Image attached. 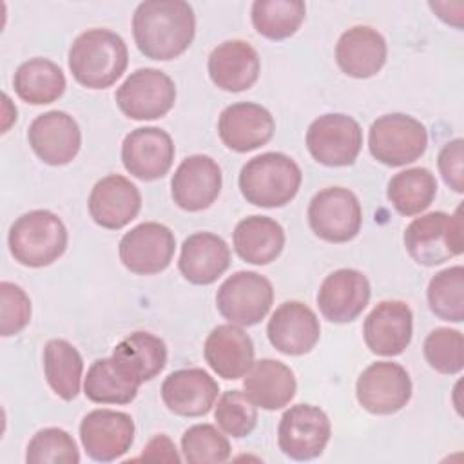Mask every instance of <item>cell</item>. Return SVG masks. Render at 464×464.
I'll use <instances>...</instances> for the list:
<instances>
[{"label":"cell","instance_id":"42","mask_svg":"<svg viewBox=\"0 0 464 464\" xmlns=\"http://www.w3.org/2000/svg\"><path fill=\"white\" fill-rule=\"evenodd\" d=\"M437 165H439V172H440L444 183L451 190L460 194L464 190V141H462V138H455L440 149Z\"/></svg>","mask_w":464,"mask_h":464},{"label":"cell","instance_id":"27","mask_svg":"<svg viewBox=\"0 0 464 464\" xmlns=\"http://www.w3.org/2000/svg\"><path fill=\"white\" fill-rule=\"evenodd\" d=\"M230 248L223 237L212 232L190 234L179 252L178 268L192 285H210L227 272Z\"/></svg>","mask_w":464,"mask_h":464},{"label":"cell","instance_id":"16","mask_svg":"<svg viewBox=\"0 0 464 464\" xmlns=\"http://www.w3.org/2000/svg\"><path fill=\"white\" fill-rule=\"evenodd\" d=\"M27 140L44 163L60 167L71 163L80 152L82 130L71 114L49 111L31 121Z\"/></svg>","mask_w":464,"mask_h":464},{"label":"cell","instance_id":"36","mask_svg":"<svg viewBox=\"0 0 464 464\" xmlns=\"http://www.w3.org/2000/svg\"><path fill=\"white\" fill-rule=\"evenodd\" d=\"M430 310L442 321L464 319V268L460 265L437 272L428 285Z\"/></svg>","mask_w":464,"mask_h":464},{"label":"cell","instance_id":"19","mask_svg":"<svg viewBox=\"0 0 464 464\" xmlns=\"http://www.w3.org/2000/svg\"><path fill=\"white\" fill-rule=\"evenodd\" d=\"M372 295L368 277L355 268L326 276L317 292V306L330 323H350L362 314Z\"/></svg>","mask_w":464,"mask_h":464},{"label":"cell","instance_id":"28","mask_svg":"<svg viewBox=\"0 0 464 464\" xmlns=\"http://www.w3.org/2000/svg\"><path fill=\"white\" fill-rule=\"evenodd\" d=\"M116 368L136 386L154 379L167 364V344L150 332H132L111 355Z\"/></svg>","mask_w":464,"mask_h":464},{"label":"cell","instance_id":"13","mask_svg":"<svg viewBox=\"0 0 464 464\" xmlns=\"http://www.w3.org/2000/svg\"><path fill=\"white\" fill-rule=\"evenodd\" d=\"M176 250L172 230L156 221H145L130 228L120 239L118 254L127 270L138 276L163 272Z\"/></svg>","mask_w":464,"mask_h":464},{"label":"cell","instance_id":"8","mask_svg":"<svg viewBox=\"0 0 464 464\" xmlns=\"http://www.w3.org/2000/svg\"><path fill=\"white\" fill-rule=\"evenodd\" d=\"M312 232L328 243L352 241L362 227V208L357 196L344 187L319 190L308 205Z\"/></svg>","mask_w":464,"mask_h":464},{"label":"cell","instance_id":"10","mask_svg":"<svg viewBox=\"0 0 464 464\" xmlns=\"http://www.w3.org/2000/svg\"><path fill=\"white\" fill-rule=\"evenodd\" d=\"M114 98L127 118L158 120L174 107L176 85L163 71L143 67L125 78Z\"/></svg>","mask_w":464,"mask_h":464},{"label":"cell","instance_id":"3","mask_svg":"<svg viewBox=\"0 0 464 464\" xmlns=\"http://www.w3.org/2000/svg\"><path fill=\"white\" fill-rule=\"evenodd\" d=\"M237 181L248 203L263 208H277L297 196L303 172L290 156L283 152H263L243 165Z\"/></svg>","mask_w":464,"mask_h":464},{"label":"cell","instance_id":"18","mask_svg":"<svg viewBox=\"0 0 464 464\" xmlns=\"http://www.w3.org/2000/svg\"><path fill=\"white\" fill-rule=\"evenodd\" d=\"M364 343L372 353L393 357L411 343L413 314L404 301L388 299L373 306L362 326Z\"/></svg>","mask_w":464,"mask_h":464},{"label":"cell","instance_id":"38","mask_svg":"<svg viewBox=\"0 0 464 464\" xmlns=\"http://www.w3.org/2000/svg\"><path fill=\"white\" fill-rule=\"evenodd\" d=\"M426 362L439 373L455 375L464 368V339L455 328H435L424 339Z\"/></svg>","mask_w":464,"mask_h":464},{"label":"cell","instance_id":"7","mask_svg":"<svg viewBox=\"0 0 464 464\" xmlns=\"http://www.w3.org/2000/svg\"><path fill=\"white\" fill-rule=\"evenodd\" d=\"M274 303L272 283L252 270L228 276L218 288L216 306L232 324L254 326L268 314Z\"/></svg>","mask_w":464,"mask_h":464},{"label":"cell","instance_id":"39","mask_svg":"<svg viewBox=\"0 0 464 464\" xmlns=\"http://www.w3.org/2000/svg\"><path fill=\"white\" fill-rule=\"evenodd\" d=\"M183 459L192 464L225 462L230 457L228 439L212 424H194L181 437Z\"/></svg>","mask_w":464,"mask_h":464},{"label":"cell","instance_id":"33","mask_svg":"<svg viewBox=\"0 0 464 464\" xmlns=\"http://www.w3.org/2000/svg\"><path fill=\"white\" fill-rule=\"evenodd\" d=\"M386 196L401 216H415L426 210L437 196V179L424 167L397 172L388 181Z\"/></svg>","mask_w":464,"mask_h":464},{"label":"cell","instance_id":"2","mask_svg":"<svg viewBox=\"0 0 464 464\" xmlns=\"http://www.w3.org/2000/svg\"><path fill=\"white\" fill-rule=\"evenodd\" d=\"M72 78L87 89H107L127 69L129 51L120 34L111 29H87L78 34L69 49Z\"/></svg>","mask_w":464,"mask_h":464},{"label":"cell","instance_id":"5","mask_svg":"<svg viewBox=\"0 0 464 464\" xmlns=\"http://www.w3.org/2000/svg\"><path fill=\"white\" fill-rule=\"evenodd\" d=\"M404 246L410 257L424 266L440 265L464 250L462 207L453 214L428 212L415 218L404 230Z\"/></svg>","mask_w":464,"mask_h":464},{"label":"cell","instance_id":"26","mask_svg":"<svg viewBox=\"0 0 464 464\" xmlns=\"http://www.w3.org/2000/svg\"><path fill=\"white\" fill-rule=\"evenodd\" d=\"M203 355L208 366L223 379L236 381L254 364V343L237 324H218L207 337Z\"/></svg>","mask_w":464,"mask_h":464},{"label":"cell","instance_id":"12","mask_svg":"<svg viewBox=\"0 0 464 464\" xmlns=\"http://www.w3.org/2000/svg\"><path fill=\"white\" fill-rule=\"evenodd\" d=\"M332 435L328 415L314 404L286 410L277 426L279 450L294 460H310L323 453Z\"/></svg>","mask_w":464,"mask_h":464},{"label":"cell","instance_id":"9","mask_svg":"<svg viewBox=\"0 0 464 464\" xmlns=\"http://www.w3.org/2000/svg\"><path fill=\"white\" fill-rule=\"evenodd\" d=\"M362 147V129L348 114L330 112L315 118L306 130V149L326 167L352 165Z\"/></svg>","mask_w":464,"mask_h":464},{"label":"cell","instance_id":"25","mask_svg":"<svg viewBox=\"0 0 464 464\" xmlns=\"http://www.w3.org/2000/svg\"><path fill=\"white\" fill-rule=\"evenodd\" d=\"M261 71L257 51L245 40H227L212 49L208 56V76L212 83L228 92L250 89Z\"/></svg>","mask_w":464,"mask_h":464},{"label":"cell","instance_id":"1","mask_svg":"<svg viewBox=\"0 0 464 464\" xmlns=\"http://www.w3.org/2000/svg\"><path fill=\"white\" fill-rule=\"evenodd\" d=\"M136 47L150 60L167 62L183 54L196 34V16L183 0H145L132 14Z\"/></svg>","mask_w":464,"mask_h":464},{"label":"cell","instance_id":"41","mask_svg":"<svg viewBox=\"0 0 464 464\" xmlns=\"http://www.w3.org/2000/svg\"><path fill=\"white\" fill-rule=\"evenodd\" d=\"M0 334L11 337L20 334L31 321V299L25 290L14 283H0Z\"/></svg>","mask_w":464,"mask_h":464},{"label":"cell","instance_id":"35","mask_svg":"<svg viewBox=\"0 0 464 464\" xmlns=\"http://www.w3.org/2000/svg\"><path fill=\"white\" fill-rule=\"evenodd\" d=\"M138 388L116 368L111 357L96 359L85 375L83 393L96 404H129L136 399Z\"/></svg>","mask_w":464,"mask_h":464},{"label":"cell","instance_id":"31","mask_svg":"<svg viewBox=\"0 0 464 464\" xmlns=\"http://www.w3.org/2000/svg\"><path fill=\"white\" fill-rule=\"evenodd\" d=\"M16 96L31 105H45L56 102L65 87L63 71L47 58H31L18 65L13 76Z\"/></svg>","mask_w":464,"mask_h":464},{"label":"cell","instance_id":"11","mask_svg":"<svg viewBox=\"0 0 464 464\" xmlns=\"http://www.w3.org/2000/svg\"><path fill=\"white\" fill-rule=\"evenodd\" d=\"M411 379L406 368L392 361L372 362L357 379L359 404L373 415H392L411 399Z\"/></svg>","mask_w":464,"mask_h":464},{"label":"cell","instance_id":"40","mask_svg":"<svg viewBox=\"0 0 464 464\" xmlns=\"http://www.w3.org/2000/svg\"><path fill=\"white\" fill-rule=\"evenodd\" d=\"M257 406L241 390L225 392L216 404L214 419L230 437L241 439L252 433L257 424Z\"/></svg>","mask_w":464,"mask_h":464},{"label":"cell","instance_id":"37","mask_svg":"<svg viewBox=\"0 0 464 464\" xmlns=\"http://www.w3.org/2000/svg\"><path fill=\"white\" fill-rule=\"evenodd\" d=\"M29 464H78L80 451L74 439L62 428H44L27 444Z\"/></svg>","mask_w":464,"mask_h":464},{"label":"cell","instance_id":"32","mask_svg":"<svg viewBox=\"0 0 464 464\" xmlns=\"http://www.w3.org/2000/svg\"><path fill=\"white\" fill-rule=\"evenodd\" d=\"M44 373L60 399L72 401L80 392L83 359L69 341L51 339L44 346Z\"/></svg>","mask_w":464,"mask_h":464},{"label":"cell","instance_id":"6","mask_svg":"<svg viewBox=\"0 0 464 464\" xmlns=\"http://www.w3.org/2000/svg\"><path fill=\"white\" fill-rule=\"evenodd\" d=\"M428 147L426 127L410 114L379 116L368 132L370 154L382 165L402 167L419 160Z\"/></svg>","mask_w":464,"mask_h":464},{"label":"cell","instance_id":"14","mask_svg":"<svg viewBox=\"0 0 464 464\" xmlns=\"http://www.w3.org/2000/svg\"><path fill=\"white\" fill-rule=\"evenodd\" d=\"M80 440L92 460H116L132 446L134 420L125 411L92 410L80 422Z\"/></svg>","mask_w":464,"mask_h":464},{"label":"cell","instance_id":"23","mask_svg":"<svg viewBox=\"0 0 464 464\" xmlns=\"http://www.w3.org/2000/svg\"><path fill=\"white\" fill-rule=\"evenodd\" d=\"M218 382L203 368L176 370L161 384L165 406L181 417L207 415L218 399Z\"/></svg>","mask_w":464,"mask_h":464},{"label":"cell","instance_id":"4","mask_svg":"<svg viewBox=\"0 0 464 464\" xmlns=\"http://www.w3.org/2000/svg\"><path fill=\"white\" fill-rule=\"evenodd\" d=\"M67 228L51 210L22 214L9 228V252L24 266L42 268L54 263L67 248Z\"/></svg>","mask_w":464,"mask_h":464},{"label":"cell","instance_id":"17","mask_svg":"<svg viewBox=\"0 0 464 464\" xmlns=\"http://www.w3.org/2000/svg\"><path fill=\"white\" fill-rule=\"evenodd\" d=\"M221 185L219 165L207 154H192L178 165L170 181V192L179 208L199 212L218 199Z\"/></svg>","mask_w":464,"mask_h":464},{"label":"cell","instance_id":"21","mask_svg":"<svg viewBox=\"0 0 464 464\" xmlns=\"http://www.w3.org/2000/svg\"><path fill=\"white\" fill-rule=\"evenodd\" d=\"M266 335L277 352L285 355H304L317 344L321 324L310 306L301 301H286L270 315Z\"/></svg>","mask_w":464,"mask_h":464},{"label":"cell","instance_id":"24","mask_svg":"<svg viewBox=\"0 0 464 464\" xmlns=\"http://www.w3.org/2000/svg\"><path fill=\"white\" fill-rule=\"evenodd\" d=\"M388 45L384 36L370 25L346 29L335 45V62L352 78L375 76L384 67Z\"/></svg>","mask_w":464,"mask_h":464},{"label":"cell","instance_id":"29","mask_svg":"<svg viewBox=\"0 0 464 464\" xmlns=\"http://www.w3.org/2000/svg\"><path fill=\"white\" fill-rule=\"evenodd\" d=\"M243 390L257 408L274 411L285 408L294 399L297 382L294 372L285 362L261 359L246 372Z\"/></svg>","mask_w":464,"mask_h":464},{"label":"cell","instance_id":"15","mask_svg":"<svg viewBox=\"0 0 464 464\" xmlns=\"http://www.w3.org/2000/svg\"><path fill=\"white\" fill-rule=\"evenodd\" d=\"M174 143L160 127H138L121 143V163L138 179L152 181L163 178L174 161Z\"/></svg>","mask_w":464,"mask_h":464},{"label":"cell","instance_id":"20","mask_svg":"<svg viewBox=\"0 0 464 464\" xmlns=\"http://www.w3.org/2000/svg\"><path fill=\"white\" fill-rule=\"evenodd\" d=\"M276 130L268 109L252 102L232 103L223 109L218 120L221 141L234 152H250L266 145Z\"/></svg>","mask_w":464,"mask_h":464},{"label":"cell","instance_id":"34","mask_svg":"<svg viewBox=\"0 0 464 464\" xmlns=\"http://www.w3.org/2000/svg\"><path fill=\"white\" fill-rule=\"evenodd\" d=\"M254 29L268 40H285L297 33L306 4L301 0H256L250 9Z\"/></svg>","mask_w":464,"mask_h":464},{"label":"cell","instance_id":"22","mask_svg":"<svg viewBox=\"0 0 464 464\" xmlns=\"http://www.w3.org/2000/svg\"><path fill=\"white\" fill-rule=\"evenodd\" d=\"M89 214L92 221L109 230L129 225L141 208V194L125 176L109 174L96 181L89 194Z\"/></svg>","mask_w":464,"mask_h":464},{"label":"cell","instance_id":"43","mask_svg":"<svg viewBox=\"0 0 464 464\" xmlns=\"http://www.w3.org/2000/svg\"><path fill=\"white\" fill-rule=\"evenodd\" d=\"M138 459H145V460H160V462H179V455L176 451L174 442L160 433L154 439H150L147 442V446L143 448V453Z\"/></svg>","mask_w":464,"mask_h":464},{"label":"cell","instance_id":"30","mask_svg":"<svg viewBox=\"0 0 464 464\" xmlns=\"http://www.w3.org/2000/svg\"><path fill=\"white\" fill-rule=\"evenodd\" d=\"M236 254L250 265H268L279 257L285 246L283 227L268 216L241 219L232 234Z\"/></svg>","mask_w":464,"mask_h":464}]
</instances>
